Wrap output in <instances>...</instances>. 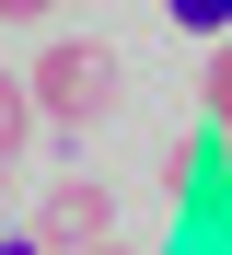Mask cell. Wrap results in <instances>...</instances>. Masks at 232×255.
I'll return each mask as SVG.
<instances>
[{"label": "cell", "mask_w": 232, "mask_h": 255, "mask_svg": "<svg viewBox=\"0 0 232 255\" xmlns=\"http://www.w3.org/2000/svg\"><path fill=\"white\" fill-rule=\"evenodd\" d=\"M35 128H46V116H35V93L0 70V162H23V139H35Z\"/></svg>", "instance_id": "3"}, {"label": "cell", "mask_w": 232, "mask_h": 255, "mask_svg": "<svg viewBox=\"0 0 232 255\" xmlns=\"http://www.w3.org/2000/svg\"><path fill=\"white\" fill-rule=\"evenodd\" d=\"M0 197H12V162H0Z\"/></svg>", "instance_id": "8"}, {"label": "cell", "mask_w": 232, "mask_h": 255, "mask_svg": "<svg viewBox=\"0 0 232 255\" xmlns=\"http://www.w3.org/2000/svg\"><path fill=\"white\" fill-rule=\"evenodd\" d=\"M163 12H174L186 35H232V0H163Z\"/></svg>", "instance_id": "5"}, {"label": "cell", "mask_w": 232, "mask_h": 255, "mask_svg": "<svg viewBox=\"0 0 232 255\" xmlns=\"http://www.w3.org/2000/svg\"><path fill=\"white\" fill-rule=\"evenodd\" d=\"M35 116L46 128H105L116 116V47L105 35H46V58H35Z\"/></svg>", "instance_id": "1"}, {"label": "cell", "mask_w": 232, "mask_h": 255, "mask_svg": "<svg viewBox=\"0 0 232 255\" xmlns=\"http://www.w3.org/2000/svg\"><path fill=\"white\" fill-rule=\"evenodd\" d=\"M46 12H58V0H0V23H46Z\"/></svg>", "instance_id": "6"}, {"label": "cell", "mask_w": 232, "mask_h": 255, "mask_svg": "<svg viewBox=\"0 0 232 255\" xmlns=\"http://www.w3.org/2000/svg\"><path fill=\"white\" fill-rule=\"evenodd\" d=\"M93 255H116V244H93Z\"/></svg>", "instance_id": "9"}, {"label": "cell", "mask_w": 232, "mask_h": 255, "mask_svg": "<svg viewBox=\"0 0 232 255\" xmlns=\"http://www.w3.org/2000/svg\"><path fill=\"white\" fill-rule=\"evenodd\" d=\"M198 105H209V128H221V139H232V35H221V47H209V81H198Z\"/></svg>", "instance_id": "4"}, {"label": "cell", "mask_w": 232, "mask_h": 255, "mask_svg": "<svg viewBox=\"0 0 232 255\" xmlns=\"http://www.w3.org/2000/svg\"><path fill=\"white\" fill-rule=\"evenodd\" d=\"M35 244H46V255H93V244H116V197L93 186V174L46 186V209H35Z\"/></svg>", "instance_id": "2"}, {"label": "cell", "mask_w": 232, "mask_h": 255, "mask_svg": "<svg viewBox=\"0 0 232 255\" xmlns=\"http://www.w3.org/2000/svg\"><path fill=\"white\" fill-rule=\"evenodd\" d=\"M58 12H70V0H58Z\"/></svg>", "instance_id": "10"}, {"label": "cell", "mask_w": 232, "mask_h": 255, "mask_svg": "<svg viewBox=\"0 0 232 255\" xmlns=\"http://www.w3.org/2000/svg\"><path fill=\"white\" fill-rule=\"evenodd\" d=\"M0 255H46V244H35V232H0Z\"/></svg>", "instance_id": "7"}]
</instances>
